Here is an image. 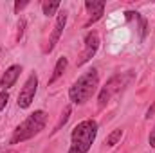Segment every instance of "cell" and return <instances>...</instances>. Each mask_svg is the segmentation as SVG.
<instances>
[{
    "mask_svg": "<svg viewBox=\"0 0 155 153\" xmlns=\"http://www.w3.org/2000/svg\"><path fill=\"white\" fill-rule=\"evenodd\" d=\"M67 65H69V60H67L65 56H61V58L56 61V67H54V70H52V76H51V79H49V85H52L58 77L63 76V72H65Z\"/></svg>",
    "mask_w": 155,
    "mask_h": 153,
    "instance_id": "30bf717a",
    "label": "cell"
},
{
    "mask_svg": "<svg viewBox=\"0 0 155 153\" xmlns=\"http://www.w3.org/2000/svg\"><path fill=\"white\" fill-rule=\"evenodd\" d=\"M27 4H29L27 0H24V2H16V4H15V11H20V9H24Z\"/></svg>",
    "mask_w": 155,
    "mask_h": 153,
    "instance_id": "2e32d148",
    "label": "cell"
},
{
    "mask_svg": "<svg viewBox=\"0 0 155 153\" xmlns=\"http://www.w3.org/2000/svg\"><path fill=\"white\" fill-rule=\"evenodd\" d=\"M45 122H47V114L43 110L33 112L22 124L16 126V130L13 132V137H11V144H18V142L29 141L31 137L38 135L40 132L45 128Z\"/></svg>",
    "mask_w": 155,
    "mask_h": 153,
    "instance_id": "3957f363",
    "label": "cell"
},
{
    "mask_svg": "<svg viewBox=\"0 0 155 153\" xmlns=\"http://www.w3.org/2000/svg\"><path fill=\"white\" fill-rule=\"evenodd\" d=\"M7 101H9V96H7V92H5V90H4V92H0V112L5 108Z\"/></svg>",
    "mask_w": 155,
    "mask_h": 153,
    "instance_id": "5bb4252c",
    "label": "cell"
},
{
    "mask_svg": "<svg viewBox=\"0 0 155 153\" xmlns=\"http://www.w3.org/2000/svg\"><path fill=\"white\" fill-rule=\"evenodd\" d=\"M123 88V76L121 74H117V76H114V77H110L108 79V83L103 86V90H101V94H99V108H103L110 99H112V96L114 94H117L119 90Z\"/></svg>",
    "mask_w": 155,
    "mask_h": 153,
    "instance_id": "5b68a950",
    "label": "cell"
},
{
    "mask_svg": "<svg viewBox=\"0 0 155 153\" xmlns=\"http://www.w3.org/2000/svg\"><path fill=\"white\" fill-rule=\"evenodd\" d=\"M99 85V76L96 69H90L88 72H85L81 77H78V81L71 86L69 90V97L74 105H83L85 101H88L92 97V94L97 90Z\"/></svg>",
    "mask_w": 155,
    "mask_h": 153,
    "instance_id": "7a4b0ae2",
    "label": "cell"
},
{
    "mask_svg": "<svg viewBox=\"0 0 155 153\" xmlns=\"http://www.w3.org/2000/svg\"><path fill=\"white\" fill-rule=\"evenodd\" d=\"M97 49H99V36H97V33L92 31V33H88L85 36V49H83V52H81V56L78 60V67L90 61V58L97 52Z\"/></svg>",
    "mask_w": 155,
    "mask_h": 153,
    "instance_id": "8992f818",
    "label": "cell"
},
{
    "mask_svg": "<svg viewBox=\"0 0 155 153\" xmlns=\"http://www.w3.org/2000/svg\"><path fill=\"white\" fill-rule=\"evenodd\" d=\"M121 137H123V130H121V128H116V130L107 137V146H116L117 142L121 141Z\"/></svg>",
    "mask_w": 155,
    "mask_h": 153,
    "instance_id": "7c38bea8",
    "label": "cell"
},
{
    "mask_svg": "<svg viewBox=\"0 0 155 153\" xmlns=\"http://www.w3.org/2000/svg\"><path fill=\"white\" fill-rule=\"evenodd\" d=\"M41 9H43V15H45V16H51V15H54V13L60 9V2H58V0H52V2H43Z\"/></svg>",
    "mask_w": 155,
    "mask_h": 153,
    "instance_id": "8fae6325",
    "label": "cell"
},
{
    "mask_svg": "<svg viewBox=\"0 0 155 153\" xmlns=\"http://www.w3.org/2000/svg\"><path fill=\"white\" fill-rule=\"evenodd\" d=\"M85 7H87L88 13H90V18H88V22H87V25L97 22V20L103 16V13H105V2H101V0H87V2H85Z\"/></svg>",
    "mask_w": 155,
    "mask_h": 153,
    "instance_id": "ba28073f",
    "label": "cell"
},
{
    "mask_svg": "<svg viewBox=\"0 0 155 153\" xmlns=\"http://www.w3.org/2000/svg\"><path fill=\"white\" fill-rule=\"evenodd\" d=\"M148 142H150V146H152V148H155V126H153V130L150 132V137H148Z\"/></svg>",
    "mask_w": 155,
    "mask_h": 153,
    "instance_id": "9a60e30c",
    "label": "cell"
},
{
    "mask_svg": "<svg viewBox=\"0 0 155 153\" xmlns=\"http://www.w3.org/2000/svg\"><path fill=\"white\" fill-rule=\"evenodd\" d=\"M69 114H71V106H67V108L63 110V114H61V117H60V122L56 124V128H54L52 132H58V130L61 128V124H65V122H67V119H69Z\"/></svg>",
    "mask_w": 155,
    "mask_h": 153,
    "instance_id": "4fadbf2b",
    "label": "cell"
},
{
    "mask_svg": "<svg viewBox=\"0 0 155 153\" xmlns=\"http://www.w3.org/2000/svg\"><path fill=\"white\" fill-rule=\"evenodd\" d=\"M153 110H155V105L152 106V108H150V110H148V114H146V117H152V114H153Z\"/></svg>",
    "mask_w": 155,
    "mask_h": 153,
    "instance_id": "e0dca14e",
    "label": "cell"
},
{
    "mask_svg": "<svg viewBox=\"0 0 155 153\" xmlns=\"http://www.w3.org/2000/svg\"><path fill=\"white\" fill-rule=\"evenodd\" d=\"M38 90V76L36 74H31L27 77L25 85L22 86L20 94H18V106L20 108H29L33 99H35V94Z\"/></svg>",
    "mask_w": 155,
    "mask_h": 153,
    "instance_id": "277c9868",
    "label": "cell"
},
{
    "mask_svg": "<svg viewBox=\"0 0 155 153\" xmlns=\"http://www.w3.org/2000/svg\"><path fill=\"white\" fill-rule=\"evenodd\" d=\"M65 24H67V13H65V11H61V13L58 15V18H56V24H54V31H52V34H51V40H49V45H47L45 52H51V50L56 47L58 40H60L61 33H63V29H65Z\"/></svg>",
    "mask_w": 155,
    "mask_h": 153,
    "instance_id": "52a82bcc",
    "label": "cell"
},
{
    "mask_svg": "<svg viewBox=\"0 0 155 153\" xmlns=\"http://www.w3.org/2000/svg\"><path fill=\"white\" fill-rule=\"evenodd\" d=\"M20 72H22V67H20V65H11V67L4 72L2 79H0V86H2L4 90H5V88H11V86L16 83Z\"/></svg>",
    "mask_w": 155,
    "mask_h": 153,
    "instance_id": "9c48e42d",
    "label": "cell"
},
{
    "mask_svg": "<svg viewBox=\"0 0 155 153\" xmlns=\"http://www.w3.org/2000/svg\"><path fill=\"white\" fill-rule=\"evenodd\" d=\"M97 135V122L94 119H85L74 126L71 135L69 153H87Z\"/></svg>",
    "mask_w": 155,
    "mask_h": 153,
    "instance_id": "6da1fadb",
    "label": "cell"
}]
</instances>
